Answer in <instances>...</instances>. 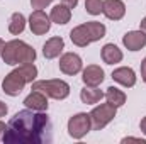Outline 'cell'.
<instances>
[{"label":"cell","instance_id":"cell-5","mask_svg":"<svg viewBox=\"0 0 146 144\" xmlns=\"http://www.w3.org/2000/svg\"><path fill=\"white\" fill-rule=\"evenodd\" d=\"M26 83H29L27 76H26V75L22 73V70L17 66L15 70H12V71L3 78V81H2V92L7 93L9 97H17V95L24 90Z\"/></svg>","mask_w":146,"mask_h":144},{"label":"cell","instance_id":"cell-30","mask_svg":"<svg viewBox=\"0 0 146 144\" xmlns=\"http://www.w3.org/2000/svg\"><path fill=\"white\" fill-rule=\"evenodd\" d=\"M3 46H5V42H3V39H0V56L3 53Z\"/></svg>","mask_w":146,"mask_h":144},{"label":"cell","instance_id":"cell-13","mask_svg":"<svg viewBox=\"0 0 146 144\" xmlns=\"http://www.w3.org/2000/svg\"><path fill=\"white\" fill-rule=\"evenodd\" d=\"M112 80L126 88H131L136 85V73L129 66H121V68H115L112 71Z\"/></svg>","mask_w":146,"mask_h":144},{"label":"cell","instance_id":"cell-1","mask_svg":"<svg viewBox=\"0 0 146 144\" xmlns=\"http://www.w3.org/2000/svg\"><path fill=\"white\" fill-rule=\"evenodd\" d=\"M51 141L49 115L39 110H21L7 124L5 144H42Z\"/></svg>","mask_w":146,"mask_h":144},{"label":"cell","instance_id":"cell-10","mask_svg":"<svg viewBox=\"0 0 146 144\" xmlns=\"http://www.w3.org/2000/svg\"><path fill=\"white\" fill-rule=\"evenodd\" d=\"M122 44L127 51H139L146 46V32L145 31H129L122 36Z\"/></svg>","mask_w":146,"mask_h":144},{"label":"cell","instance_id":"cell-11","mask_svg":"<svg viewBox=\"0 0 146 144\" xmlns=\"http://www.w3.org/2000/svg\"><path fill=\"white\" fill-rule=\"evenodd\" d=\"M102 14L110 20H121L126 15V5L122 0H104Z\"/></svg>","mask_w":146,"mask_h":144},{"label":"cell","instance_id":"cell-29","mask_svg":"<svg viewBox=\"0 0 146 144\" xmlns=\"http://www.w3.org/2000/svg\"><path fill=\"white\" fill-rule=\"evenodd\" d=\"M5 129H7V126L0 120V136H3V132H5Z\"/></svg>","mask_w":146,"mask_h":144},{"label":"cell","instance_id":"cell-15","mask_svg":"<svg viewBox=\"0 0 146 144\" xmlns=\"http://www.w3.org/2000/svg\"><path fill=\"white\" fill-rule=\"evenodd\" d=\"M24 105L31 110H39V112H46L48 110V97L37 90H33L26 98H24Z\"/></svg>","mask_w":146,"mask_h":144},{"label":"cell","instance_id":"cell-12","mask_svg":"<svg viewBox=\"0 0 146 144\" xmlns=\"http://www.w3.org/2000/svg\"><path fill=\"white\" fill-rule=\"evenodd\" d=\"M104 78H106V73H104V70L100 66H97V65H88L82 71V80L88 87H99L104 81Z\"/></svg>","mask_w":146,"mask_h":144},{"label":"cell","instance_id":"cell-22","mask_svg":"<svg viewBox=\"0 0 146 144\" xmlns=\"http://www.w3.org/2000/svg\"><path fill=\"white\" fill-rule=\"evenodd\" d=\"M51 2H53V0H31V7H33L34 10H42V9H46L48 5H51Z\"/></svg>","mask_w":146,"mask_h":144},{"label":"cell","instance_id":"cell-26","mask_svg":"<svg viewBox=\"0 0 146 144\" xmlns=\"http://www.w3.org/2000/svg\"><path fill=\"white\" fill-rule=\"evenodd\" d=\"M141 78H143V81L146 83V58L141 61Z\"/></svg>","mask_w":146,"mask_h":144},{"label":"cell","instance_id":"cell-4","mask_svg":"<svg viewBox=\"0 0 146 144\" xmlns=\"http://www.w3.org/2000/svg\"><path fill=\"white\" fill-rule=\"evenodd\" d=\"M33 90H37L54 100H65L70 95V85L65 80H37L33 81Z\"/></svg>","mask_w":146,"mask_h":144},{"label":"cell","instance_id":"cell-25","mask_svg":"<svg viewBox=\"0 0 146 144\" xmlns=\"http://www.w3.org/2000/svg\"><path fill=\"white\" fill-rule=\"evenodd\" d=\"M7 112H9V107L0 100V117H5V115H7Z\"/></svg>","mask_w":146,"mask_h":144},{"label":"cell","instance_id":"cell-17","mask_svg":"<svg viewBox=\"0 0 146 144\" xmlns=\"http://www.w3.org/2000/svg\"><path fill=\"white\" fill-rule=\"evenodd\" d=\"M100 56H102V61H104L106 65H115V63H121L122 58H124L122 51H121L115 44H112V42L106 44V46L102 48Z\"/></svg>","mask_w":146,"mask_h":144},{"label":"cell","instance_id":"cell-18","mask_svg":"<svg viewBox=\"0 0 146 144\" xmlns=\"http://www.w3.org/2000/svg\"><path fill=\"white\" fill-rule=\"evenodd\" d=\"M80 98H82V102L87 104V105H95V104H99V102L104 98V92H102L100 88H97V87H88V85H85V87L82 88V92H80Z\"/></svg>","mask_w":146,"mask_h":144},{"label":"cell","instance_id":"cell-2","mask_svg":"<svg viewBox=\"0 0 146 144\" xmlns=\"http://www.w3.org/2000/svg\"><path fill=\"white\" fill-rule=\"evenodd\" d=\"M2 58H3V63L5 65H10V66L26 65V63H34L36 51L27 42H24L21 39H12V41L5 42Z\"/></svg>","mask_w":146,"mask_h":144},{"label":"cell","instance_id":"cell-19","mask_svg":"<svg viewBox=\"0 0 146 144\" xmlns=\"http://www.w3.org/2000/svg\"><path fill=\"white\" fill-rule=\"evenodd\" d=\"M24 29H26V17H24V14L14 12L10 15V22H9V32L14 34V36H19V34L24 32Z\"/></svg>","mask_w":146,"mask_h":144},{"label":"cell","instance_id":"cell-28","mask_svg":"<svg viewBox=\"0 0 146 144\" xmlns=\"http://www.w3.org/2000/svg\"><path fill=\"white\" fill-rule=\"evenodd\" d=\"M139 29H141V31H145V32H146V17L143 19V20H141V22H139Z\"/></svg>","mask_w":146,"mask_h":144},{"label":"cell","instance_id":"cell-21","mask_svg":"<svg viewBox=\"0 0 146 144\" xmlns=\"http://www.w3.org/2000/svg\"><path fill=\"white\" fill-rule=\"evenodd\" d=\"M102 7H104V0H85V10L90 15L102 14Z\"/></svg>","mask_w":146,"mask_h":144},{"label":"cell","instance_id":"cell-3","mask_svg":"<svg viewBox=\"0 0 146 144\" xmlns=\"http://www.w3.org/2000/svg\"><path fill=\"white\" fill-rule=\"evenodd\" d=\"M107 29L102 22H97V20H88L85 24H80L76 26L75 29H72L70 32V39L75 46L78 48H87L88 44L95 42V41H100L102 37L106 36Z\"/></svg>","mask_w":146,"mask_h":144},{"label":"cell","instance_id":"cell-16","mask_svg":"<svg viewBox=\"0 0 146 144\" xmlns=\"http://www.w3.org/2000/svg\"><path fill=\"white\" fill-rule=\"evenodd\" d=\"M49 19H51V22H54V24H58V26H65V24H68L70 19H72V9L66 7L65 3H61V5L58 3V5H54V7L51 9Z\"/></svg>","mask_w":146,"mask_h":144},{"label":"cell","instance_id":"cell-6","mask_svg":"<svg viewBox=\"0 0 146 144\" xmlns=\"http://www.w3.org/2000/svg\"><path fill=\"white\" fill-rule=\"evenodd\" d=\"M117 114V107H114L112 104H100L90 112V119H92V129L94 131H100L104 129L110 120H114Z\"/></svg>","mask_w":146,"mask_h":144},{"label":"cell","instance_id":"cell-23","mask_svg":"<svg viewBox=\"0 0 146 144\" xmlns=\"http://www.w3.org/2000/svg\"><path fill=\"white\" fill-rule=\"evenodd\" d=\"M122 143H139V144H146V139H141V137H124Z\"/></svg>","mask_w":146,"mask_h":144},{"label":"cell","instance_id":"cell-24","mask_svg":"<svg viewBox=\"0 0 146 144\" xmlns=\"http://www.w3.org/2000/svg\"><path fill=\"white\" fill-rule=\"evenodd\" d=\"M61 3H65V5L70 7V9H75V7L78 5V0H61Z\"/></svg>","mask_w":146,"mask_h":144},{"label":"cell","instance_id":"cell-8","mask_svg":"<svg viewBox=\"0 0 146 144\" xmlns=\"http://www.w3.org/2000/svg\"><path fill=\"white\" fill-rule=\"evenodd\" d=\"M29 29L36 36H42V34L49 32V29H51L49 15H46V12H42V10H34L29 17Z\"/></svg>","mask_w":146,"mask_h":144},{"label":"cell","instance_id":"cell-9","mask_svg":"<svg viewBox=\"0 0 146 144\" xmlns=\"http://www.w3.org/2000/svg\"><path fill=\"white\" fill-rule=\"evenodd\" d=\"M60 70L65 73V75H76V73L82 71V68H83V61H82V58L76 54V53H65L61 58H60Z\"/></svg>","mask_w":146,"mask_h":144},{"label":"cell","instance_id":"cell-27","mask_svg":"<svg viewBox=\"0 0 146 144\" xmlns=\"http://www.w3.org/2000/svg\"><path fill=\"white\" fill-rule=\"evenodd\" d=\"M139 129H141V132L146 136V117L141 119V122H139Z\"/></svg>","mask_w":146,"mask_h":144},{"label":"cell","instance_id":"cell-20","mask_svg":"<svg viewBox=\"0 0 146 144\" xmlns=\"http://www.w3.org/2000/svg\"><path fill=\"white\" fill-rule=\"evenodd\" d=\"M104 97H106V100L112 104L114 107H122L124 104H126V93L122 92V90H119V88H115V87H109L107 88V92L104 93Z\"/></svg>","mask_w":146,"mask_h":144},{"label":"cell","instance_id":"cell-7","mask_svg":"<svg viewBox=\"0 0 146 144\" xmlns=\"http://www.w3.org/2000/svg\"><path fill=\"white\" fill-rule=\"evenodd\" d=\"M90 131H92L90 114L80 112V114H75V115L70 117V120H68V134H70V137H73V139H82Z\"/></svg>","mask_w":146,"mask_h":144},{"label":"cell","instance_id":"cell-14","mask_svg":"<svg viewBox=\"0 0 146 144\" xmlns=\"http://www.w3.org/2000/svg\"><path fill=\"white\" fill-rule=\"evenodd\" d=\"M65 49V41L61 36H54L51 39H48L42 46V54L46 59H54L61 54V51Z\"/></svg>","mask_w":146,"mask_h":144}]
</instances>
